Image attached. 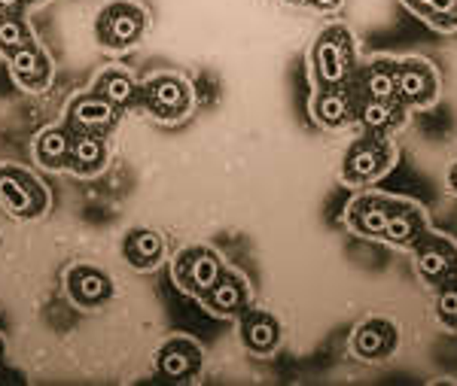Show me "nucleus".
Masks as SVG:
<instances>
[{
	"mask_svg": "<svg viewBox=\"0 0 457 386\" xmlns=\"http://www.w3.org/2000/svg\"><path fill=\"white\" fill-rule=\"evenodd\" d=\"M353 70V37L345 25H329L312 46V77L317 86H345Z\"/></svg>",
	"mask_w": 457,
	"mask_h": 386,
	"instance_id": "f257e3e1",
	"label": "nucleus"
},
{
	"mask_svg": "<svg viewBox=\"0 0 457 386\" xmlns=\"http://www.w3.org/2000/svg\"><path fill=\"white\" fill-rule=\"evenodd\" d=\"M396 146L381 135H366L348 146L342 159V180L348 185H372L394 168Z\"/></svg>",
	"mask_w": 457,
	"mask_h": 386,
	"instance_id": "f03ea898",
	"label": "nucleus"
},
{
	"mask_svg": "<svg viewBox=\"0 0 457 386\" xmlns=\"http://www.w3.org/2000/svg\"><path fill=\"white\" fill-rule=\"evenodd\" d=\"M411 250H415V271L424 283L439 289L442 283L457 277V243L452 237L424 232Z\"/></svg>",
	"mask_w": 457,
	"mask_h": 386,
	"instance_id": "7ed1b4c3",
	"label": "nucleus"
},
{
	"mask_svg": "<svg viewBox=\"0 0 457 386\" xmlns=\"http://www.w3.org/2000/svg\"><path fill=\"white\" fill-rule=\"evenodd\" d=\"M0 204L19 219L40 217L46 210V189L21 168H0Z\"/></svg>",
	"mask_w": 457,
	"mask_h": 386,
	"instance_id": "20e7f679",
	"label": "nucleus"
},
{
	"mask_svg": "<svg viewBox=\"0 0 457 386\" xmlns=\"http://www.w3.org/2000/svg\"><path fill=\"white\" fill-rule=\"evenodd\" d=\"M396 98L403 107H433L439 98V73L424 58H403L396 68Z\"/></svg>",
	"mask_w": 457,
	"mask_h": 386,
	"instance_id": "39448f33",
	"label": "nucleus"
},
{
	"mask_svg": "<svg viewBox=\"0 0 457 386\" xmlns=\"http://www.w3.org/2000/svg\"><path fill=\"white\" fill-rule=\"evenodd\" d=\"M146 28V16L137 4L116 0L110 4L98 19V40L110 49H129L131 43L141 40Z\"/></svg>",
	"mask_w": 457,
	"mask_h": 386,
	"instance_id": "423d86ee",
	"label": "nucleus"
},
{
	"mask_svg": "<svg viewBox=\"0 0 457 386\" xmlns=\"http://www.w3.org/2000/svg\"><path fill=\"white\" fill-rule=\"evenodd\" d=\"M223 259L208 247H193L183 250L174 262V280L180 283L187 292L204 295L208 289L223 277Z\"/></svg>",
	"mask_w": 457,
	"mask_h": 386,
	"instance_id": "0eeeda50",
	"label": "nucleus"
},
{
	"mask_svg": "<svg viewBox=\"0 0 457 386\" xmlns=\"http://www.w3.org/2000/svg\"><path fill=\"white\" fill-rule=\"evenodd\" d=\"M144 101L153 116L165 119V122H174V119L187 116L189 107H193V88H189L187 79L165 73V77H153L150 83H146Z\"/></svg>",
	"mask_w": 457,
	"mask_h": 386,
	"instance_id": "6e6552de",
	"label": "nucleus"
},
{
	"mask_svg": "<svg viewBox=\"0 0 457 386\" xmlns=\"http://www.w3.org/2000/svg\"><path fill=\"white\" fill-rule=\"evenodd\" d=\"M400 344V329L385 316H370L353 329L351 353L363 362H381Z\"/></svg>",
	"mask_w": 457,
	"mask_h": 386,
	"instance_id": "1a4fd4ad",
	"label": "nucleus"
},
{
	"mask_svg": "<svg viewBox=\"0 0 457 386\" xmlns=\"http://www.w3.org/2000/svg\"><path fill=\"white\" fill-rule=\"evenodd\" d=\"M394 204H396V198L375 195V192H363V195H357L348 204V213H345L348 228L353 234H360V237H378V241H381Z\"/></svg>",
	"mask_w": 457,
	"mask_h": 386,
	"instance_id": "9d476101",
	"label": "nucleus"
},
{
	"mask_svg": "<svg viewBox=\"0 0 457 386\" xmlns=\"http://www.w3.org/2000/svg\"><path fill=\"white\" fill-rule=\"evenodd\" d=\"M312 119L329 131L348 128L357 119V103L345 86H317V92L312 94Z\"/></svg>",
	"mask_w": 457,
	"mask_h": 386,
	"instance_id": "9b49d317",
	"label": "nucleus"
},
{
	"mask_svg": "<svg viewBox=\"0 0 457 386\" xmlns=\"http://www.w3.org/2000/svg\"><path fill=\"white\" fill-rule=\"evenodd\" d=\"M116 116H120V107H113L101 94H79L68 110V122L79 135H104L116 125Z\"/></svg>",
	"mask_w": 457,
	"mask_h": 386,
	"instance_id": "f8f14e48",
	"label": "nucleus"
},
{
	"mask_svg": "<svg viewBox=\"0 0 457 386\" xmlns=\"http://www.w3.org/2000/svg\"><path fill=\"white\" fill-rule=\"evenodd\" d=\"M204 308L211 310L213 316H235V314H245L247 301H250V289L247 280L235 271H223V277L213 283L208 292L202 295Z\"/></svg>",
	"mask_w": 457,
	"mask_h": 386,
	"instance_id": "ddd939ff",
	"label": "nucleus"
},
{
	"mask_svg": "<svg viewBox=\"0 0 457 386\" xmlns=\"http://www.w3.org/2000/svg\"><path fill=\"white\" fill-rule=\"evenodd\" d=\"M68 295L79 308H101L113 295V283L104 271L92 265H73L68 271Z\"/></svg>",
	"mask_w": 457,
	"mask_h": 386,
	"instance_id": "4468645a",
	"label": "nucleus"
},
{
	"mask_svg": "<svg viewBox=\"0 0 457 386\" xmlns=\"http://www.w3.org/2000/svg\"><path fill=\"white\" fill-rule=\"evenodd\" d=\"M241 341L253 356H271L281 347V323L269 310H245V316H241Z\"/></svg>",
	"mask_w": 457,
	"mask_h": 386,
	"instance_id": "2eb2a0df",
	"label": "nucleus"
},
{
	"mask_svg": "<svg viewBox=\"0 0 457 386\" xmlns=\"http://www.w3.org/2000/svg\"><path fill=\"white\" fill-rule=\"evenodd\" d=\"M424 232H427V217H424L421 207L411 204V201H400V198H396L381 241L394 243V247H409L411 250L418 241H421Z\"/></svg>",
	"mask_w": 457,
	"mask_h": 386,
	"instance_id": "dca6fc26",
	"label": "nucleus"
},
{
	"mask_svg": "<svg viewBox=\"0 0 457 386\" xmlns=\"http://www.w3.org/2000/svg\"><path fill=\"white\" fill-rule=\"evenodd\" d=\"M156 365L162 371V377L168 381H193L202 368V350L187 338H174L156 356Z\"/></svg>",
	"mask_w": 457,
	"mask_h": 386,
	"instance_id": "f3484780",
	"label": "nucleus"
},
{
	"mask_svg": "<svg viewBox=\"0 0 457 386\" xmlns=\"http://www.w3.org/2000/svg\"><path fill=\"white\" fill-rule=\"evenodd\" d=\"M10 70L16 77V83L28 92H43L49 86V77H53V64L43 55V49L37 43H28V46L16 49L10 55Z\"/></svg>",
	"mask_w": 457,
	"mask_h": 386,
	"instance_id": "a211bd4d",
	"label": "nucleus"
},
{
	"mask_svg": "<svg viewBox=\"0 0 457 386\" xmlns=\"http://www.w3.org/2000/svg\"><path fill=\"white\" fill-rule=\"evenodd\" d=\"M357 122L363 125L370 135L387 137L394 128H400L405 122V107L400 101H375L363 98L357 103Z\"/></svg>",
	"mask_w": 457,
	"mask_h": 386,
	"instance_id": "6ab92c4d",
	"label": "nucleus"
},
{
	"mask_svg": "<svg viewBox=\"0 0 457 386\" xmlns=\"http://www.w3.org/2000/svg\"><path fill=\"white\" fill-rule=\"evenodd\" d=\"M104 161H107V146H104V140H101V135L73 137L68 165L77 170V174H83V177L98 174V170L104 168Z\"/></svg>",
	"mask_w": 457,
	"mask_h": 386,
	"instance_id": "aec40b11",
	"label": "nucleus"
},
{
	"mask_svg": "<svg viewBox=\"0 0 457 386\" xmlns=\"http://www.w3.org/2000/svg\"><path fill=\"white\" fill-rule=\"evenodd\" d=\"M71 135L64 128H46V131H40L34 140V155H37V161H40L43 168H49V170H58V168H64L68 165V159H71Z\"/></svg>",
	"mask_w": 457,
	"mask_h": 386,
	"instance_id": "412c9836",
	"label": "nucleus"
},
{
	"mask_svg": "<svg viewBox=\"0 0 457 386\" xmlns=\"http://www.w3.org/2000/svg\"><path fill=\"white\" fill-rule=\"evenodd\" d=\"M396 68H400V62H394V58H378V62H372L363 73L366 98L400 101L396 98Z\"/></svg>",
	"mask_w": 457,
	"mask_h": 386,
	"instance_id": "4be33fe9",
	"label": "nucleus"
},
{
	"mask_svg": "<svg viewBox=\"0 0 457 386\" xmlns=\"http://www.w3.org/2000/svg\"><path fill=\"white\" fill-rule=\"evenodd\" d=\"M162 252H165V241L156 232H150V228H137V232L125 237V259L135 268H153V265H159Z\"/></svg>",
	"mask_w": 457,
	"mask_h": 386,
	"instance_id": "5701e85b",
	"label": "nucleus"
},
{
	"mask_svg": "<svg viewBox=\"0 0 457 386\" xmlns=\"http://www.w3.org/2000/svg\"><path fill=\"white\" fill-rule=\"evenodd\" d=\"M403 4L436 31H457V0H403Z\"/></svg>",
	"mask_w": 457,
	"mask_h": 386,
	"instance_id": "b1692460",
	"label": "nucleus"
},
{
	"mask_svg": "<svg viewBox=\"0 0 457 386\" xmlns=\"http://www.w3.org/2000/svg\"><path fill=\"white\" fill-rule=\"evenodd\" d=\"M95 94H101V98H107L113 107H129L131 101H135V83H131V77L120 68H110L98 77V86H95Z\"/></svg>",
	"mask_w": 457,
	"mask_h": 386,
	"instance_id": "393cba45",
	"label": "nucleus"
},
{
	"mask_svg": "<svg viewBox=\"0 0 457 386\" xmlns=\"http://www.w3.org/2000/svg\"><path fill=\"white\" fill-rule=\"evenodd\" d=\"M28 43H34V37L25 28V21L16 16H6L0 21V49H4L6 55H12V52L28 46Z\"/></svg>",
	"mask_w": 457,
	"mask_h": 386,
	"instance_id": "a878e982",
	"label": "nucleus"
},
{
	"mask_svg": "<svg viewBox=\"0 0 457 386\" xmlns=\"http://www.w3.org/2000/svg\"><path fill=\"white\" fill-rule=\"evenodd\" d=\"M436 319L448 332H457V277L439 286L436 292Z\"/></svg>",
	"mask_w": 457,
	"mask_h": 386,
	"instance_id": "bb28decb",
	"label": "nucleus"
},
{
	"mask_svg": "<svg viewBox=\"0 0 457 386\" xmlns=\"http://www.w3.org/2000/svg\"><path fill=\"white\" fill-rule=\"evenodd\" d=\"M308 4H312L314 10H320V12H329V10H338V6H342V0H308Z\"/></svg>",
	"mask_w": 457,
	"mask_h": 386,
	"instance_id": "cd10ccee",
	"label": "nucleus"
},
{
	"mask_svg": "<svg viewBox=\"0 0 457 386\" xmlns=\"http://www.w3.org/2000/svg\"><path fill=\"white\" fill-rule=\"evenodd\" d=\"M448 189H452L454 195H457V161L452 165V170H448Z\"/></svg>",
	"mask_w": 457,
	"mask_h": 386,
	"instance_id": "c85d7f7f",
	"label": "nucleus"
},
{
	"mask_svg": "<svg viewBox=\"0 0 457 386\" xmlns=\"http://www.w3.org/2000/svg\"><path fill=\"white\" fill-rule=\"evenodd\" d=\"M19 4H21V0H0V6H4V10H16Z\"/></svg>",
	"mask_w": 457,
	"mask_h": 386,
	"instance_id": "c756f323",
	"label": "nucleus"
},
{
	"mask_svg": "<svg viewBox=\"0 0 457 386\" xmlns=\"http://www.w3.org/2000/svg\"><path fill=\"white\" fill-rule=\"evenodd\" d=\"M6 19V10H4V6H0V21H4Z\"/></svg>",
	"mask_w": 457,
	"mask_h": 386,
	"instance_id": "7c9ffc66",
	"label": "nucleus"
},
{
	"mask_svg": "<svg viewBox=\"0 0 457 386\" xmlns=\"http://www.w3.org/2000/svg\"><path fill=\"white\" fill-rule=\"evenodd\" d=\"M287 4H308V0H287Z\"/></svg>",
	"mask_w": 457,
	"mask_h": 386,
	"instance_id": "2f4dec72",
	"label": "nucleus"
}]
</instances>
